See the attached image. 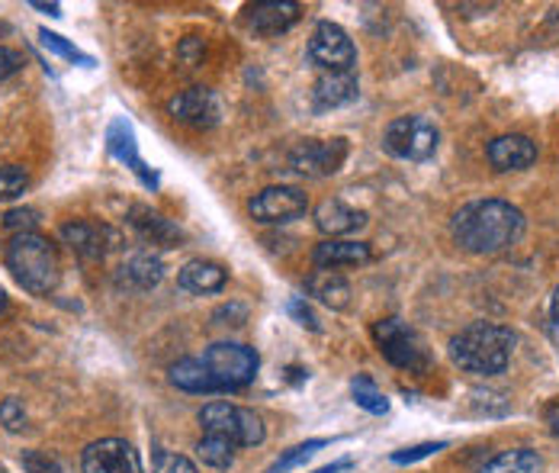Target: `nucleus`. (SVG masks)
Instances as JSON below:
<instances>
[{
    "mask_svg": "<svg viewBox=\"0 0 559 473\" xmlns=\"http://www.w3.org/2000/svg\"><path fill=\"white\" fill-rule=\"evenodd\" d=\"M357 94H360V84L354 71H325L316 81L312 100H316V110H335V107L354 104Z\"/></svg>",
    "mask_w": 559,
    "mask_h": 473,
    "instance_id": "nucleus-20",
    "label": "nucleus"
},
{
    "mask_svg": "<svg viewBox=\"0 0 559 473\" xmlns=\"http://www.w3.org/2000/svg\"><path fill=\"white\" fill-rule=\"evenodd\" d=\"M225 281H228V271H225L223 264H216V261H203V258L187 261V264L180 268V274H177V284H180L187 294H197V296L219 294V291L225 287Z\"/></svg>",
    "mask_w": 559,
    "mask_h": 473,
    "instance_id": "nucleus-22",
    "label": "nucleus"
},
{
    "mask_svg": "<svg viewBox=\"0 0 559 473\" xmlns=\"http://www.w3.org/2000/svg\"><path fill=\"white\" fill-rule=\"evenodd\" d=\"M306 291L319 303H325L329 309H347L350 306V284L337 271H316L306 281Z\"/></svg>",
    "mask_w": 559,
    "mask_h": 473,
    "instance_id": "nucleus-24",
    "label": "nucleus"
},
{
    "mask_svg": "<svg viewBox=\"0 0 559 473\" xmlns=\"http://www.w3.org/2000/svg\"><path fill=\"white\" fill-rule=\"evenodd\" d=\"M203 367L210 370L216 390H241L248 387L254 377H258V367H261V357L254 348L241 345V342H216L203 352Z\"/></svg>",
    "mask_w": 559,
    "mask_h": 473,
    "instance_id": "nucleus-4",
    "label": "nucleus"
},
{
    "mask_svg": "<svg viewBox=\"0 0 559 473\" xmlns=\"http://www.w3.org/2000/svg\"><path fill=\"white\" fill-rule=\"evenodd\" d=\"M325 445H329L325 438H312V441H306V445H296V448H289L286 454H280L277 461H274V464H271L264 473H289L293 468L306 464V461H309L316 451H322Z\"/></svg>",
    "mask_w": 559,
    "mask_h": 473,
    "instance_id": "nucleus-28",
    "label": "nucleus"
},
{
    "mask_svg": "<svg viewBox=\"0 0 559 473\" xmlns=\"http://www.w3.org/2000/svg\"><path fill=\"white\" fill-rule=\"evenodd\" d=\"M155 473H197V464L183 454H168V451H158L155 454Z\"/></svg>",
    "mask_w": 559,
    "mask_h": 473,
    "instance_id": "nucleus-34",
    "label": "nucleus"
},
{
    "mask_svg": "<svg viewBox=\"0 0 559 473\" xmlns=\"http://www.w3.org/2000/svg\"><path fill=\"white\" fill-rule=\"evenodd\" d=\"M33 7L43 10V13H49V16H61V7L58 3H39V0H33Z\"/></svg>",
    "mask_w": 559,
    "mask_h": 473,
    "instance_id": "nucleus-39",
    "label": "nucleus"
},
{
    "mask_svg": "<svg viewBox=\"0 0 559 473\" xmlns=\"http://www.w3.org/2000/svg\"><path fill=\"white\" fill-rule=\"evenodd\" d=\"M483 473H544V458L531 448H511L492 458Z\"/></svg>",
    "mask_w": 559,
    "mask_h": 473,
    "instance_id": "nucleus-25",
    "label": "nucleus"
},
{
    "mask_svg": "<svg viewBox=\"0 0 559 473\" xmlns=\"http://www.w3.org/2000/svg\"><path fill=\"white\" fill-rule=\"evenodd\" d=\"M200 425L206 435H223L235 448H254L264 441V422L254 410L231 406L225 400H213L200 410Z\"/></svg>",
    "mask_w": 559,
    "mask_h": 473,
    "instance_id": "nucleus-5",
    "label": "nucleus"
},
{
    "mask_svg": "<svg viewBox=\"0 0 559 473\" xmlns=\"http://www.w3.org/2000/svg\"><path fill=\"white\" fill-rule=\"evenodd\" d=\"M309 210V197L299 190V187H289V184H277V187H264L261 193L251 197L248 203V213L251 220L258 223H289L296 216H302Z\"/></svg>",
    "mask_w": 559,
    "mask_h": 473,
    "instance_id": "nucleus-9",
    "label": "nucleus"
},
{
    "mask_svg": "<svg viewBox=\"0 0 559 473\" xmlns=\"http://www.w3.org/2000/svg\"><path fill=\"white\" fill-rule=\"evenodd\" d=\"M81 471L84 473H142L139 451L122 441V438H100L84 448L81 454Z\"/></svg>",
    "mask_w": 559,
    "mask_h": 473,
    "instance_id": "nucleus-11",
    "label": "nucleus"
},
{
    "mask_svg": "<svg viewBox=\"0 0 559 473\" xmlns=\"http://www.w3.org/2000/svg\"><path fill=\"white\" fill-rule=\"evenodd\" d=\"M0 425H3L7 431H23V428H26V410H23L20 400L7 397V400L0 403Z\"/></svg>",
    "mask_w": 559,
    "mask_h": 473,
    "instance_id": "nucleus-33",
    "label": "nucleus"
},
{
    "mask_svg": "<svg viewBox=\"0 0 559 473\" xmlns=\"http://www.w3.org/2000/svg\"><path fill=\"white\" fill-rule=\"evenodd\" d=\"M518 335L499 322H473L450 339V357L460 370L476 377H496L511 364Z\"/></svg>",
    "mask_w": 559,
    "mask_h": 473,
    "instance_id": "nucleus-2",
    "label": "nucleus"
},
{
    "mask_svg": "<svg viewBox=\"0 0 559 473\" xmlns=\"http://www.w3.org/2000/svg\"><path fill=\"white\" fill-rule=\"evenodd\" d=\"M441 132L428 117L392 119L383 132V149L399 162H428L438 152Z\"/></svg>",
    "mask_w": 559,
    "mask_h": 473,
    "instance_id": "nucleus-7",
    "label": "nucleus"
},
{
    "mask_svg": "<svg viewBox=\"0 0 559 473\" xmlns=\"http://www.w3.org/2000/svg\"><path fill=\"white\" fill-rule=\"evenodd\" d=\"M350 468V461H337V464H329V468H322V471H316V473H341V471H347Z\"/></svg>",
    "mask_w": 559,
    "mask_h": 473,
    "instance_id": "nucleus-40",
    "label": "nucleus"
},
{
    "mask_svg": "<svg viewBox=\"0 0 559 473\" xmlns=\"http://www.w3.org/2000/svg\"><path fill=\"white\" fill-rule=\"evenodd\" d=\"M450 236L469 255H499L524 236V213L508 200H473L453 213Z\"/></svg>",
    "mask_w": 559,
    "mask_h": 473,
    "instance_id": "nucleus-1",
    "label": "nucleus"
},
{
    "mask_svg": "<svg viewBox=\"0 0 559 473\" xmlns=\"http://www.w3.org/2000/svg\"><path fill=\"white\" fill-rule=\"evenodd\" d=\"M448 441H425V445H415V448H405V451H395L392 454V464H415V461H425L438 451H444Z\"/></svg>",
    "mask_w": 559,
    "mask_h": 473,
    "instance_id": "nucleus-32",
    "label": "nucleus"
},
{
    "mask_svg": "<svg viewBox=\"0 0 559 473\" xmlns=\"http://www.w3.org/2000/svg\"><path fill=\"white\" fill-rule=\"evenodd\" d=\"M61 238H64V245H71L84 261H104L107 251L119 245V236L112 233L110 226L87 223V220L64 223V226H61Z\"/></svg>",
    "mask_w": 559,
    "mask_h": 473,
    "instance_id": "nucleus-14",
    "label": "nucleus"
},
{
    "mask_svg": "<svg viewBox=\"0 0 559 473\" xmlns=\"http://www.w3.org/2000/svg\"><path fill=\"white\" fill-rule=\"evenodd\" d=\"M373 258L367 241H350V238H325L312 251V264L319 271H337V268H357Z\"/></svg>",
    "mask_w": 559,
    "mask_h": 473,
    "instance_id": "nucleus-18",
    "label": "nucleus"
},
{
    "mask_svg": "<svg viewBox=\"0 0 559 473\" xmlns=\"http://www.w3.org/2000/svg\"><path fill=\"white\" fill-rule=\"evenodd\" d=\"M168 374L170 383L177 390H183V393H219L216 383H213V377H210V370L203 367L200 357H180V360H174Z\"/></svg>",
    "mask_w": 559,
    "mask_h": 473,
    "instance_id": "nucleus-23",
    "label": "nucleus"
},
{
    "mask_svg": "<svg viewBox=\"0 0 559 473\" xmlns=\"http://www.w3.org/2000/svg\"><path fill=\"white\" fill-rule=\"evenodd\" d=\"M20 461H23V471L26 473H64L56 458H49L43 451H23Z\"/></svg>",
    "mask_w": 559,
    "mask_h": 473,
    "instance_id": "nucleus-35",
    "label": "nucleus"
},
{
    "mask_svg": "<svg viewBox=\"0 0 559 473\" xmlns=\"http://www.w3.org/2000/svg\"><path fill=\"white\" fill-rule=\"evenodd\" d=\"M547 425H550V431L559 438V403H554V406L547 410Z\"/></svg>",
    "mask_w": 559,
    "mask_h": 473,
    "instance_id": "nucleus-38",
    "label": "nucleus"
},
{
    "mask_svg": "<svg viewBox=\"0 0 559 473\" xmlns=\"http://www.w3.org/2000/svg\"><path fill=\"white\" fill-rule=\"evenodd\" d=\"M316 226L319 233H325L329 238H341L357 233L367 226V213L364 210H354L341 200H322L316 206Z\"/></svg>",
    "mask_w": 559,
    "mask_h": 473,
    "instance_id": "nucleus-21",
    "label": "nucleus"
},
{
    "mask_svg": "<svg viewBox=\"0 0 559 473\" xmlns=\"http://www.w3.org/2000/svg\"><path fill=\"white\" fill-rule=\"evenodd\" d=\"M168 114L177 122H183V126L210 129V126H216L219 117H223V104H219V97L210 87H187L177 97H170Z\"/></svg>",
    "mask_w": 559,
    "mask_h": 473,
    "instance_id": "nucleus-12",
    "label": "nucleus"
},
{
    "mask_svg": "<svg viewBox=\"0 0 559 473\" xmlns=\"http://www.w3.org/2000/svg\"><path fill=\"white\" fill-rule=\"evenodd\" d=\"M373 339H377L380 352H383V357L390 364L408 370V374H428V367H431L428 345L421 342V335L408 322H402V319H380L373 326Z\"/></svg>",
    "mask_w": 559,
    "mask_h": 473,
    "instance_id": "nucleus-6",
    "label": "nucleus"
},
{
    "mask_svg": "<svg viewBox=\"0 0 559 473\" xmlns=\"http://www.w3.org/2000/svg\"><path fill=\"white\" fill-rule=\"evenodd\" d=\"M550 316H554V322H559V287H557V294H554V306H550Z\"/></svg>",
    "mask_w": 559,
    "mask_h": 473,
    "instance_id": "nucleus-41",
    "label": "nucleus"
},
{
    "mask_svg": "<svg viewBox=\"0 0 559 473\" xmlns=\"http://www.w3.org/2000/svg\"><path fill=\"white\" fill-rule=\"evenodd\" d=\"M29 187V175L20 165H0V200H13Z\"/></svg>",
    "mask_w": 559,
    "mask_h": 473,
    "instance_id": "nucleus-29",
    "label": "nucleus"
},
{
    "mask_svg": "<svg viewBox=\"0 0 559 473\" xmlns=\"http://www.w3.org/2000/svg\"><path fill=\"white\" fill-rule=\"evenodd\" d=\"M550 335H554V342H557L559 348V322H550Z\"/></svg>",
    "mask_w": 559,
    "mask_h": 473,
    "instance_id": "nucleus-42",
    "label": "nucleus"
},
{
    "mask_svg": "<svg viewBox=\"0 0 559 473\" xmlns=\"http://www.w3.org/2000/svg\"><path fill=\"white\" fill-rule=\"evenodd\" d=\"M299 13H302V7L293 0H264V3H254L248 10V23L261 36H280L289 26H296Z\"/></svg>",
    "mask_w": 559,
    "mask_h": 473,
    "instance_id": "nucleus-19",
    "label": "nucleus"
},
{
    "mask_svg": "<svg viewBox=\"0 0 559 473\" xmlns=\"http://www.w3.org/2000/svg\"><path fill=\"white\" fill-rule=\"evenodd\" d=\"M7 309V294H3V287H0V312Z\"/></svg>",
    "mask_w": 559,
    "mask_h": 473,
    "instance_id": "nucleus-43",
    "label": "nucleus"
},
{
    "mask_svg": "<svg viewBox=\"0 0 559 473\" xmlns=\"http://www.w3.org/2000/svg\"><path fill=\"white\" fill-rule=\"evenodd\" d=\"M486 155L496 172H524L537 162V142L521 132H511V135L492 139Z\"/></svg>",
    "mask_w": 559,
    "mask_h": 473,
    "instance_id": "nucleus-17",
    "label": "nucleus"
},
{
    "mask_svg": "<svg viewBox=\"0 0 559 473\" xmlns=\"http://www.w3.org/2000/svg\"><path fill=\"white\" fill-rule=\"evenodd\" d=\"M39 43L49 49V52H56V56H61V59H68V61H81V64H94V59L91 56H84V52H78L64 36H58V33H49V29H39Z\"/></svg>",
    "mask_w": 559,
    "mask_h": 473,
    "instance_id": "nucleus-30",
    "label": "nucleus"
},
{
    "mask_svg": "<svg viewBox=\"0 0 559 473\" xmlns=\"http://www.w3.org/2000/svg\"><path fill=\"white\" fill-rule=\"evenodd\" d=\"M126 223L145 245H155V248H180V241H183V229L174 220H168L165 213H158L145 203L129 206Z\"/></svg>",
    "mask_w": 559,
    "mask_h": 473,
    "instance_id": "nucleus-13",
    "label": "nucleus"
},
{
    "mask_svg": "<svg viewBox=\"0 0 559 473\" xmlns=\"http://www.w3.org/2000/svg\"><path fill=\"white\" fill-rule=\"evenodd\" d=\"M350 393H354V403L370 415H386L390 413V400L383 397V390L367 377V374H357L350 380Z\"/></svg>",
    "mask_w": 559,
    "mask_h": 473,
    "instance_id": "nucleus-26",
    "label": "nucleus"
},
{
    "mask_svg": "<svg viewBox=\"0 0 559 473\" xmlns=\"http://www.w3.org/2000/svg\"><path fill=\"white\" fill-rule=\"evenodd\" d=\"M309 61L319 64L322 71H354L357 46L337 23L322 20V23H316V29L309 36Z\"/></svg>",
    "mask_w": 559,
    "mask_h": 473,
    "instance_id": "nucleus-8",
    "label": "nucleus"
},
{
    "mask_svg": "<svg viewBox=\"0 0 559 473\" xmlns=\"http://www.w3.org/2000/svg\"><path fill=\"white\" fill-rule=\"evenodd\" d=\"M107 149H110L112 158H119L126 168H132V175L142 180L145 187H158V175L142 162L139 149H135V132L126 119H112L110 129H107Z\"/></svg>",
    "mask_w": 559,
    "mask_h": 473,
    "instance_id": "nucleus-16",
    "label": "nucleus"
},
{
    "mask_svg": "<svg viewBox=\"0 0 559 473\" xmlns=\"http://www.w3.org/2000/svg\"><path fill=\"white\" fill-rule=\"evenodd\" d=\"M165 277V261L155 251H135L132 258H126L116 271V287L119 291H132V294H145L155 291Z\"/></svg>",
    "mask_w": 559,
    "mask_h": 473,
    "instance_id": "nucleus-15",
    "label": "nucleus"
},
{
    "mask_svg": "<svg viewBox=\"0 0 559 473\" xmlns=\"http://www.w3.org/2000/svg\"><path fill=\"white\" fill-rule=\"evenodd\" d=\"M3 226L13 233V236H23V233H33L39 226V213L29 210V206H16L3 216Z\"/></svg>",
    "mask_w": 559,
    "mask_h": 473,
    "instance_id": "nucleus-31",
    "label": "nucleus"
},
{
    "mask_svg": "<svg viewBox=\"0 0 559 473\" xmlns=\"http://www.w3.org/2000/svg\"><path fill=\"white\" fill-rule=\"evenodd\" d=\"M347 158V142L344 139H309L299 142L289 152V165L293 172L306 175V178H329Z\"/></svg>",
    "mask_w": 559,
    "mask_h": 473,
    "instance_id": "nucleus-10",
    "label": "nucleus"
},
{
    "mask_svg": "<svg viewBox=\"0 0 559 473\" xmlns=\"http://www.w3.org/2000/svg\"><path fill=\"white\" fill-rule=\"evenodd\" d=\"M20 68H23V56L16 49H10V46H0V81L13 78Z\"/></svg>",
    "mask_w": 559,
    "mask_h": 473,
    "instance_id": "nucleus-36",
    "label": "nucleus"
},
{
    "mask_svg": "<svg viewBox=\"0 0 559 473\" xmlns=\"http://www.w3.org/2000/svg\"><path fill=\"white\" fill-rule=\"evenodd\" d=\"M289 316H296L299 319V326H306V329H312V332H319L322 326H319V319H316V312L302 303V299H293L289 303Z\"/></svg>",
    "mask_w": 559,
    "mask_h": 473,
    "instance_id": "nucleus-37",
    "label": "nucleus"
},
{
    "mask_svg": "<svg viewBox=\"0 0 559 473\" xmlns=\"http://www.w3.org/2000/svg\"><path fill=\"white\" fill-rule=\"evenodd\" d=\"M7 268L23 291L49 296L61 281V261L56 245L39 233H23L7 245Z\"/></svg>",
    "mask_w": 559,
    "mask_h": 473,
    "instance_id": "nucleus-3",
    "label": "nucleus"
},
{
    "mask_svg": "<svg viewBox=\"0 0 559 473\" xmlns=\"http://www.w3.org/2000/svg\"><path fill=\"white\" fill-rule=\"evenodd\" d=\"M197 458L203 464L216 468V471H225L235 461V445L228 438H223V435H206V438L197 441Z\"/></svg>",
    "mask_w": 559,
    "mask_h": 473,
    "instance_id": "nucleus-27",
    "label": "nucleus"
}]
</instances>
